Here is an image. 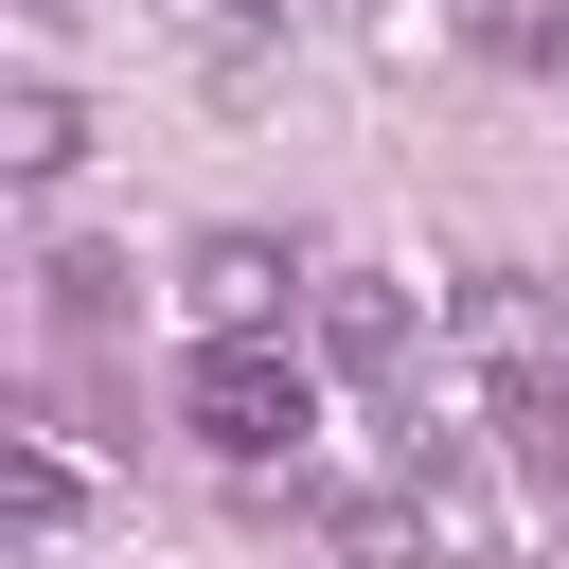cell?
Segmentation results:
<instances>
[{
    "label": "cell",
    "mask_w": 569,
    "mask_h": 569,
    "mask_svg": "<svg viewBox=\"0 0 569 569\" xmlns=\"http://www.w3.org/2000/svg\"><path fill=\"white\" fill-rule=\"evenodd\" d=\"M53 320H124V267L107 249H53Z\"/></svg>",
    "instance_id": "7"
},
{
    "label": "cell",
    "mask_w": 569,
    "mask_h": 569,
    "mask_svg": "<svg viewBox=\"0 0 569 569\" xmlns=\"http://www.w3.org/2000/svg\"><path fill=\"white\" fill-rule=\"evenodd\" d=\"M178 427H196L213 462H249V480H267V462H302V445H320V373H302L284 338H196V356H178Z\"/></svg>",
    "instance_id": "1"
},
{
    "label": "cell",
    "mask_w": 569,
    "mask_h": 569,
    "mask_svg": "<svg viewBox=\"0 0 569 569\" xmlns=\"http://www.w3.org/2000/svg\"><path fill=\"white\" fill-rule=\"evenodd\" d=\"M178 302H196V338H284L302 249H267V231H196V249H178Z\"/></svg>",
    "instance_id": "2"
},
{
    "label": "cell",
    "mask_w": 569,
    "mask_h": 569,
    "mask_svg": "<svg viewBox=\"0 0 569 569\" xmlns=\"http://www.w3.org/2000/svg\"><path fill=\"white\" fill-rule=\"evenodd\" d=\"M320 356H338V373H391V356H409V284H391V267H338V284H320Z\"/></svg>",
    "instance_id": "3"
},
{
    "label": "cell",
    "mask_w": 569,
    "mask_h": 569,
    "mask_svg": "<svg viewBox=\"0 0 569 569\" xmlns=\"http://www.w3.org/2000/svg\"><path fill=\"white\" fill-rule=\"evenodd\" d=\"M320 551H338V569H427L445 516H427V480H409V498H320Z\"/></svg>",
    "instance_id": "4"
},
{
    "label": "cell",
    "mask_w": 569,
    "mask_h": 569,
    "mask_svg": "<svg viewBox=\"0 0 569 569\" xmlns=\"http://www.w3.org/2000/svg\"><path fill=\"white\" fill-rule=\"evenodd\" d=\"M18 516H36V533L89 516V445H71V427H18Z\"/></svg>",
    "instance_id": "6"
},
{
    "label": "cell",
    "mask_w": 569,
    "mask_h": 569,
    "mask_svg": "<svg viewBox=\"0 0 569 569\" xmlns=\"http://www.w3.org/2000/svg\"><path fill=\"white\" fill-rule=\"evenodd\" d=\"M516 53H569V0H533V18H516Z\"/></svg>",
    "instance_id": "8"
},
{
    "label": "cell",
    "mask_w": 569,
    "mask_h": 569,
    "mask_svg": "<svg viewBox=\"0 0 569 569\" xmlns=\"http://www.w3.org/2000/svg\"><path fill=\"white\" fill-rule=\"evenodd\" d=\"M71 142H89V124H71V89H53V71H18V89H0V160H18V178H71Z\"/></svg>",
    "instance_id": "5"
}]
</instances>
